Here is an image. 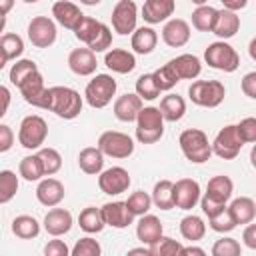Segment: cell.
<instances>
[{
  "label": "cell",
  "mask_w": 256,
  "mask_h": 256,
  "mask_svg": "<svg viewBox=\"0 0 256 256\" xmlns=\"http://www.w3.org/2000/svg\"><path fill=\"white\" fill-rule=\"evenodd\" d=\"M74 36L80 42H84L86 48H90L94 54L108 50L110 44H112V32H110V28L106 24H102L100 20L90 18V16H86L80 22V26L74 30Z\"/></svg>",
  "instance_id": "obj_1"
},
{
  "label": "cell",
  "mask_w": 256,
  "mask_h": 256,
  "mask_svg": "<svg viewBox=\"0 0 256 256\" xmlns=\"http://www.w3.org/2000/svg\"><path fill=\"white\" fill-rule=\"evenodd\" d=\"M82 96L70 86H52L50 88V112L58 118L74 120L82 112Z\"/></svg>",
  "instance_id": "obj_2"
},
{
  "label": "cell",
  "mask_w": 256,
  "mask_h": 256,
  "mask_svg": "<svg viewBox=\"0 0 256 256\" xmlns=\"http://www.w3.org/2000/svg\"><path fill=\"white\" fill-rule=\"evenodd\" d=\"M178 144L186 160L192 164H204L212 156V142H208V136L200 128H188L178 136Z\"/></svg>",
  "instance_id": "obj_3"
},
{
  "label": "cell",
  "mask_w": 256,
  "mask_h": 256,
  "mask_svg": "<svg viewBox=\"0 0 256 256\" xmlns=\"http://www.w3.org/2000/svg\"><path fill=\"white\" fill-rule=\"evenodd\" d=\"M164 136V116L156 106H144L136 120V140L140 144H154Z\"/></svg>",
  "instance_id": "obj_4"
},
{
  "label": "cell",
  "mask_w": 256,
  "mask_h": 256,
  "mask_svg": "<svg viewBox=\"0 0 256 256\" xmlns=\"http://www.w3.org/2000/svg\"><path fill=\"white\" fill-rule=\"evenodd\" d=\"M188 96L192 104L202 108H216L222 104L226 96V88L218 80H194L188 88Z\"/></svg>",
  "instance_id": "obj_5"
},
{
  "label": "cell",
  "mask_w": 256,
  "mask_h": 256,
  "mask_svg": "<svg viewBox=\"0 0 256 256\" xmlns=\"http://www.w3.org/2000/svg\"><path fill=\"white\" fill-rule=\"evenodd\" d=\"M48 136V124L42 116L30 114L24 116L18 128V142L26 150H40Z\"/></svg>",
  "instance_id": "obj_6"
},
{
  "label": "cell",
  "mask_w": 256,
  "mask_h": 256,
  "mask_svg": "<svg viewBox=\"0 0 256 256\" xmlns=\"http://www.w3.org/2000/svg\"><path fill=\"white\" fill-rule=\"evenodd\" d=\"M116 80L110 74H96L84 90V100L88 102V106L92 108H104L112 102L114 94H116Z\"/></svg>",
  "instance_id": "obj_7"
},
{
  "label": "cell",
  "mask_w": 256,
  "mask_h": 256,
  "mask_svg": "<svg viewBox=\"0 0 256 256\" xmlns=\"http://www.w3.org/2000/svg\"><path fill=\"white\" fill-rule=\"evenodd\" d=\"M204 62L214 70L234 72L240 66V56L228 42L218 40V42L208 44V48L204 50Z\"/></svg>",
  "instance_id": "obj_8"
},
{
  "label": "cell",
  "mask_w": 256,
  "mask_h": 256,
  "mask_svg": "<svg viewBox=\"0 0 256 256\" xmlns=\"http://www.w3.org/2000/svg\"><path fill=\"white\" fill-rule=\"evenodd\" d=\"M98 148L104 156L110 158H128L134 152V140L118 130H106L98 136Z\"/></svg>",
  "instance_id": "obj_9"
},
{
  "label": "cell",
  "mask_w": 256,
  "mask_h": 256,
  "mask_svg": "<svg viewBox=\"0 0 256 256\" xmlns=\"http://www.w3.org/2000/svg\"><path fill=\"white\" fill-rule=\"evenodd\" d=\"M242 146H244V140L240 138L236 124H228L216 134L212 142V154H216L222 160H234L240 154Z\"/></svg>",
  "instance_id": "obj_10"
},
{
  "label": "cell",
  "mask_w": 256,
  "mask_h": 256,
  "mask_svg": "<svg viewBox=\"0 0 256 256\" xmlns=\"http://www.w3.org/2000/svg\"><path fill=\"white\" fill-rule=\"evenodd\" d=\"M112 28L120 36H128L136 32V20H138V8L132 0H118L112 8Z\"/></svg>",
  "instance_id": "obj_11"
},
{
  "label": "cell",
  "mask_w": 256,
  "mask_h": 256,
  "mask_svg": "<svg viewBox=\"0 0 256 256\" xmlns=\"http://www.w3.org/2000/svg\"><path fill=\"white\" fill-rule=\"evenodd\" d=\"M28 40L36 48H48L56 42V22L50 16H34L28 24Z\"/></svg>",
  "instance_id": "obj_12"
},
{
  "label": "cell",
  "mask_w": 256,
  "mask_h": 256,
  "mask_svg": "<svg viewBox=\"0 0 256 256\" xmlns=\"http://www.w3.org/2000/svg\"><path fill=\"white\" fill-rule=\"evenodd\" d=\"M130 174L122 166H112L98 176V188L108 196H118L130 188Z\"/></svg>",
  "instance_id": "obj_13"
},
{
  "label": "cell",
  "mask_w": 256,
  "mask_h": 256,
  "mask_svg": "<svg viewBox=\"0 0 256 256\" xmlns=\"http://www.w3.org/2000/svg\"><path fill=\"white\" fill-rule=\"evenodd\" d=\"M200 202V184L192 178H180L174 182V208L192 210Z\"/></svg>",
  "instance_id": "obj_14"
},
{
  "label": "cell",
  "mask_w": 256,
  "mask_h": 256,
  "mask_svg": "<svg viewBox=\"0 0 256 256\" xmlns=\"http://www.w3.org/2000/svg\"><path fill=\"white\" fill-rule=\"evenodd\" d=\"M52 16H54V20H56L60 26H64V28H68V30H76V28L80 26V22L86 18V16L82 14V10H80L74 2H68V0H58V2H54V4H52Z\"/></svg>",
  "instance_id": "obj_15"
},
{
  "label": "cell",
  "mask_w": 256,
  "mask_h": 256,
  "mask_svg": "<svg viewBox=\"0 0 256 256\" xmlns=\"http://www.w3.org/2000/svg\"><path fill=\"white\" fill-rule=\"evenodd\" d=\"M162 40L170 48H180L190 40V24L182 18H170L162 28Z\"/></svg>",
  "instance_id": "obj_16"
},
{
  "label": "cell",
  "mask_w": 256,
  "mask_h": 256,
  "mask_svg": "<svg viewBox=\"0 0 256 256\" xmlns=\"http://www.w3.org/2000/svg\"><path fill=\"white\" fill-rule=\"evenodd\" d=\"M66 196V190H64V184L56 178H44L38 182V188H36V198L42 206H48V208H54L58 206Z\"/></svg>",
  "instance_id": "obj_17"
},
{
  "label": "cell",
  "mask_w": 256,
  "mask_h": 256,
  "mask_svg": "<svg viewBox=\"0 0 256 256\" xmlns=\"http://www.w3.org/2000/svg\"><path fill=\"white\" fill-rule=\"evenodd\" d=\"M102 216H104L106 226H112L118 230L128 228L134 220V214L130 212L126 202H106L102 206Z\"/></svg>",
  "instance_id": "obj_18"
},
{
  "label": "cell",
  "mask_w": 256,
  "mask_h": 256,
  "mask_svg": "<svg viewBox=\"0 0 256 256\" xmlns=\"http://www.w3.org/2000/svg\"><path fill=\"white\" fill-rule=\"evenodd\" d=\"M142 98L138 94H122L114 100V116L120 122H136L142 112Z\"/></svg>",
  "instance_id": "obj_19"
},
{
  "label": "cell",
  "mask_w": 256,
  "mask_h": 256,
  "mask_svg": "<svg viewBox=\"0 0 256 256\" xmlns=\"http://www.w3.org/2000/svg\"><path fill=\"white\" fill-rule=\"evenodd\" d=\"M136 236L138 240L144 244V246H152L156 244L162 236H164V228H162V222L158 216L154 214H146V216H140L138 224H136Z\"/></svg>",
  "instance_id": "obj_20"
},
{
  "label": "cell",
  "mask_w": 256,
  "mask_h": 256,
  "mask_svg": "<svg viewBox=\"0 0 256 256\" xmlns=\"http://www.w3.org/2000/svg\"><path fill=\"white\" fill-rule=\"evenodd\" d=\"M96 54L90 48H74L68 54V68L78 76H90L96 72Z\"/></svg>",
  "instance_id": "obj_21"
},
{
  "label": "cell",
  "mask_w": 256,
  "mask_h": 256,
  "mask_svg": "<svg viewBox=\"0 0 256 256\" xmlns=\"http://www.w3.org/2000/svg\"><path fill=\"white\" fill-rule=\"evenodd\" d=\"M72 228V214L66 210V208H52L46 212L44 216V230L58 238V236H64L66 232H70Z\"/></svg>",
  "instance_id": "obj_22"
},
{
  "label": "cell",
  "mask_w": 256,
  "mask_h": 256,
  "mask_svg": "<svg viewBox=\"0 0 256 256\" xmlns=\"http://www.w3.org/2000/svg\"><path fill=\"white\" fill-rule=\"evenodd\" d=\"M174 0H146L142 6V18L148 24H160L174 14Z\"/></svg>",
  "instance_id": "obj_23"
},
{
  "label": "cell",
  "mask_w": 256,
  "mask_h": 256,
  "mask_svg": "<svg viewBox=\"0 0 256 256\" xmlns=\"http://www.w3.org/2000/svg\"><path fill=\"white\" fill-rule=\"evenodd\" d=\"M104 64L108 66V70H112L116 74H128L136 68V58L132 52H128L124 48H112L106 52Z\"/></svg>",
  "instance_id": "obj_24"
},
{
  "label": "cell",
  "mask_w": 256,
  "mask_h": 256,
  "mask_svg": "<svg viewBox=\"0 0 256 256\" xmlns=\"http://www.w3.org/2000/svg\"><path fill=\"white\" fill-rule=\"evenodd\" d=\"M170 64L176 70V74H178L180 80H194L202 72V62L194 54H180V56L172 58Z\"/></svg>",
  "instance_id": "obj_25"
},
{
  "label": "cell",
  "mask_w": 256,
  "mask_h": 256,
  "mask_svg": "<svg viewBox=\"0 0 256 256\" xmlns=\"http://www.w3.org/2000/svg\"><path fill=\"white\" fill-rule=\"evenodd\" d=\"M78 166L84 174H90V176L98 174L100 176L104 172L102 170L104 168V154L100 152L98 146H86L78 154Z\"/></svg>",
  "instance_id": "obj_26"
},
{
  "label": "cell",
  "mask_w": 256,
  "mask_h": 256,
  "mask_svg": "<svg viewBox=\"0 0 256 256\" xmlns=\"http://www.w3.org/2000/svg\"><path fill=\"white\" fill-rule=\"evenodd\" d=\"M232 192H234V182L230 180V176H224V174H218V176H212L208 180V186H206V196H210L212 200L216 202H222L226 204L230 198H232Z\"/></svg>",
  "instance_id": "obj_27"
},
{
  "label": "cell",
  "mask_w": 256,
  "mask_h": 256,
  "mask_svg": "<svg viewBox=\"0 0 256 256\" xmlns=\"http://www.w3.org/2000/svg\"><path fill=\"white\" fill-rule=\"evenodd\" d=\"M228 212L232 214L236 226L238 224H252V220L256 218V202L248 196L234 198L228 206Z\"/></svg>",
  "instance_id": "obj_28"
},
{
  "label": "cell",
  "mask_w": 256,
  "mask_h": 256,
  "mask_svg": "<svg viewBox=\"0 0 256 256\" xmlns=\"http://www.w3.org/2000/svg\"><path fill=\"white\" fill-rule=\"evenodd\" d=\"M22 52H24V40L18 34H14V32L2 34V38H0V54H2L0 68H4L10 60H16L18 62V58H20Z\"/></svg>",
  "instance_id": "obj_29"
},
{
  "label": "cell",
  "mask_w": 256,
  "mask_h": 256,
  "mask_svg": "<svg viewBox=\"0 0 256 256\" xmlns=\"http://www.w3.org/2000/svg\"><path fill=\"white\" fill-rule=\"evenodd\" d=\"M240 30V16L236 12H230V10H218V18H216V24H214V34L222 40H228L232 38L236 32Z\"/></svg>",
  "instance_id": "obj_30"
},
{
  "label": "cell",
  "mask_w": 256,
  "mask_h": 256,
  "mask_svg": "<svg viewBox=\"0 0 256 256\" xmlns=\"http://www.w3.org/2000/svg\"><path fill=\"white\" fill-rule=\"evenodd\" d=\"M158 44V34L150 26H140L130 38V46L136 54H150Z\"/></svg>",
  "instance_id": "obj_31"
},
{
  "label": "cell",
  "mask_w": 256,
  "mask_h": 256,
  "mask_svg": "<svg viewBox=\"0 0 256 256\" xmlns=\"http://www.w3.org/2000/svg\"><path fill=\"white\" fill-rule=\"evenodd\" d=\"M78 226L86 232V234H98L104 230L106 222H104V216H102V208H96V206H86L80 216H78Z\"/></svg>",
  "instance_id": "obj_32"
},
{
  "label": "cell",
  "mask_w": 256,
  "mask_h": 256,
  "mask_svg": "<svg viewBox=\"0 0 256 256\" xmlns=\"http://www.w3.org/2000/svg\"><path fill=\"white\" fill-rule=\"evenodd\" d=\"M160 112H162L164 120L178 122L186 114V102H184V98L180 94H166L160 100Z\"/></svg>",
  "instance_id": "obj_33"
},
{
  "label": "cell",
  "mask_w": 256,
  "mask_h": 256,
  "mask_svg": "<svg viewBox=\"0 0 256 256\" xmlns=\"http://www.w3.org/2000/svg\"><path fill=\"white\" fill-rule=\"evenodd\" d=\"M18 174L26 182H38V180H42V176H46V172H44V164H42L40 156L38 154L24 156L20 160V164H18Z\"/></svg>",
  "instance_id": "obj_34"
},
{
  "label": "cell",
  "mask_w": 256,
  "mask_h": 256,
  "mask_svg": "<svg viewBox=\"0 0 256 256\" xmlns=\"http://www.w3.org/2000/svg\"><path fill=\"white\" fill-rule=\"evenodd\" d=\"M152 204L160 210H172L174 208V182L172 180H160L154 184Z\"/></svg>",
  "instance_id": "obj_35"
},
{
  "label": "cell",
  "mask_w": 256,
  "mask_h": 256,
  "mask_svg": "<svg viewBox=\"0 0 256 256\" xmlns=\"http://www.w3.org/2000/svg\"><path fill=\"white\" fill-rule=\"evenodd\" d=\"M12 232H14V236H18L22 240H32L40 234V222L34 216L20 214L12 220Z\"/></svg>",
  "instance_id": "obj_36"
},
{
  "label": "cell",
  "mask_w": 256,
  "mask_h": 256,
  "mask_svg": "<svg viewBox=\"0 0 256 256\" xmlns=\"http://www.w3.org/2000/svg\"><path fill=\"white\" fill-rule=\"evenodd\" d=\"M180 234L184 240H190V242H198L204 238L206 234V224L200 216L196 214H188L180 220Z\"/></svg>",
  "instance_id": "obj_37"
},
{
  "label": "cell",
  "mask_w": 256,
  "mask_h": 256,
  "mask_svg": "<svg viewBox=\"0 0 256 256\" xmlns=\"http://www.w3.org/2000/svg\"><path fill=\"white\" fill-rule=\"evenodd\" d=\"M216 18H218V10L214 6H210V4L196 6V10L192 12V26L200 32H212Z\"/></svg>",
  "instance_id": "obj_38"
},
{
  "label": "cell",
  "mask_w": 256,
  "mask_h": 256,
  "mask_svg": "<svg viewBox=\"0 0 256 256\" xmlns=\"http://www.w3.org/2000/svg\"><path fill=\"white\" fill-rule=\"evenodd\" d=\"M36 72H40L38 70V66H36V62L34 60H26V58H22V60H18L16 64H12V68H10V82L16 86V88H20L32 74H36Z\"/></svg>",
  "instance_id": "obj_39"
},
{
  "label": "cell",
  "mask_w": 256,
  "mask_h": 256,
  "mask_svg": "<svg viewBox=\"0 0 256 256\" xmlns=\"http://www.w3.org/2000/svg\"><path fill=\"white\" fill-rule=\"evenodd\" d=\"M18 192V176L12 170L0 172V204H8Z\"/></svg>",
  "instance_id": "obj_40"
},
{
  "label": "cell",
  "mask_w": 256,
  "mask_h": 256,
  "mask_svg": "<svg viewBox=\"0 0 256 256\" xmlns=\"http://www.w3.org/2000/svg\"><path fill=\"white\" fill-rule=\"evenodd\" d=\"M152 74H154V80H156V84H158L160 92L172 90V88L180 82V78H178V74H176V70L172 68V64H170V62H168V64H164V66H160V68H158V70H154Z\"/></svg>",
  "instance_id": "obj_41"
},
{
  "label": "cell",
  "mask_w": 256,
  "mask_h": 256,
  "mask_svg": "<svg viewBox=\"0 0 256 256\" xmlns=\"http://www.w3.org/2000/svg\"><path fill=\"white\" fill-rule=\"evenodd\" d=\"M126 204H128V208H130V212L134 216H146L150 206H152V196L148 192H144V190H136V192H132L128 196Z\"/></svg>",
  "instance_id": "obj_42"
},
{
  "label": "cell",
  "mask_w": 256,
  "mask_h": 256,
  "mask_svg": "<svg viewBox=\"0 0 256 256\" xmlns=\"http://www.w3.org/2000/svg\"><path fill=\"white\" fill-rule=\"evenodd\" d=\"M136 94L142 100H156L160 96V88L154 80V74H142L136 80Z\"/></svg>",
  "instance_id": "obj_43"
},
{
  "label": "cell",
  "mask_w": 256,
  "mask_h": 256,
  "mask_svg": "<svg viewBox=\"0 0 256 256\" xmlns=\"http://www.w3.org/2000/svg\"><path fill=\"white\" fill-rule=\"evenodd\" d=\"M182 244L170 236H162L156 244L150 246V252L152 256H180L182 254Z\"/></svg>",
  "instance_id": "obj_44"
},
{
  "label": "cell",
  "mask_w": 256,
  "mask_h": 256,
  "mask_svg": "<svg viewBox=\"0 0 256 256\" xmlns=\"http://www.w3.org/2000/svg\"><path fill=\"white\" fill-rule=\"evenodd\" d=\"M18 90H20V94L24 96V100H26V102L30 104V102H32V100H34L36 96H40V94H42V92L46 90L42 74H40V72L32 74V76H30V78H28V80H26V82H24V84H22V86L18 88Z\"/></svg>",
  "instance_id": "obj_45"
},
{
  "label": "cell",
  "mask_w": 256,
  "mask_h": 256,
  "mask_svg": "<svg viewBox=\"0 0 256 256\" xmlns=\"http://www.w3.org/2000/svg\"><path fill=\"white\" fill-rule=\"evenodd\" d=\"M212 256H242L240 242L230 236H222L212 244Z\"/></svg>",
  "instance_id": "obj_46"
},
{
  "label": "cell",
  "mask_w": 256,
  "mask_h": 256,
  "mask_svg": "<svg viewBox=\"0 0 256 256\" xmlns=\"http://www.w3.org/2000/svg\"><path fill=\"white\" fill-rule=\"evenodd\" d=\"M38 156H40V160L44 164L46 176H52L62 168V156H60V152L56 148H40Z\"/></svg>",
  "instance_id": "obj_47"
},
{
  "label": "cell",
  "mask_w": 256,
  "mask_h": 256,
  "mask_svg": "<svg viewBox=\"0 0 256 256\" xmlns=\"http://www.w3.org/2000/svg\"><path fill=\"white\" fill-rule=\"evenodd\" d=\"M70 256H102V246L96 238L84 236L74 244Z\"/></svg>",
  "instance_id": "obj_48"
},
{
  "label": "cell",
  "mask_w": 256,
  "mask_h": 256,
  "mask_svg": "<svg viewBox=\"0 0 256 256\" xmlns=\"http://www.w3.org/2000/svg\"><path fill=\"white\" fill-rule=\"evenodd\" d=\"M208 222H210V228H212L214 232H220V234H226V232H230V230H234V228H236V222H234L232 214L228 212V208H226V210H222L220 214H216V216L208 218Z\"/></svg>",
  "instance_id": "obj_49"
},
{
  "label": "cell",
  "mask_w": 256,
  "mask_h": 256,
  "mask_svg": "<svg viewBox=\"0 0 256 256\" xmlns=\"http://www.w3.org/2000/svg\"><path fill=\"white\" fill-rule=\"evenodd\" d=\"M236 128H238V134L244 140V144H256V118L254 116L242 118L236 124Z\"/></svg>",
  "instance_id": "obj_50"
},
{
  "label": "cell",
  "mask_w": 256,
  "mask_h": 256,
  "mask_svg": "<svg viewBox=\"0 0 256 256\" xmlns=\"http://www.w3.org/2000/svg\"><path fill=\"white\" fill-rule=\"evenodd\" d=\"M70 252L72 250L66 246V242L58 240V238L48 240L46 246H44V256H70Z\"/></svg>",
  "instance_id": "obj_51"
},
{
  "label": "cell",
  "mask_w": 256,
  "mask_h": 256,
  "mask_svg": "<svg viewBox=\"0 0 256 256\" xmlns=\"http://www.w3.org/2000/svg\"><path fill=\"white\" fill-rule=\"evenodd\" d=\"M200 206H202V212L208 216V218H212V216H216V214H220L222 210H226L228 206L226 204H222V202H216V200H212L210 196H202L200 198Z\"/></svg>",
  "instance_id": "obj_52"
},
{
  "label": "cell",
  "mask_w": 256,
  "mask_h": 256,
  "mask_svg": "<svg viewBox=\"0 0 256 256\" xmlns=\"http://www.w3.org/2000/svg\"><path fill=\"white\" fill-rule=\"evenodd\" d=\"M240 88H242V92H244L248 98L256 100V72L244 74V78H242V82H240Z\"/></svg>",
  "instance_id": "obj_53"
},
{
  "label": "cell",
  "mask_w": 256,
  "mask_h": 256,
  "mask_svg": "<svg viewBox=\"0 0 256 256\" xmlns=\"http://www.w3.org/2000/svg\"><path fill=\"white\" fill-rule=\"evenodd\" d=\"M14 144V132L8 124H0V152H8Z\"/></svg>",
  "instance_id": "obj_54"
},
{
  "label": "cell",
  "mask_w": 256,
  "mask_h": 256,
  "mask_svg": "<svg viewBox=\"0 0 256 256\" xmlns=\"http://www.w3.org/2000/svg\"><path fill=\"white\" fill-rule=\"evenodd\" d=\"M242 242L250 250H256V224H248L242 232Z\"/></svg>",
  "instance_id": "obj_55"
},
{
  "label": "cell",
  "mask_w": 256,
  "mask_h": 256,
  "mask_svg": "<svg viewBox=\"0 0 256 256\" xmlns=\"http://www.w3.org/2000/svg\"><path fill=\"white\" fill-rule=\"evenodd\" d=\"M246 0H222V6L224 10H230V12H236V10H242L246 8Z\"/></svg>",
  "instance_id": "obj_56"
},
{
  "label": "cell",
  "mask_w": 256,
  "mask_h": 256,
  "mask_svg": "<svg viewBox=\"0 0 256 256\" xmlns=\"http://www.w3.org/2000/svg\"><path fill=\"white\" fill-rule=\"evenodd\" d=\"M180 256H206V250L200 248V246L190 244V246H184V248H182V254H180Z\"/></svg>",
  "instance_id": "obj_57"
},
{
  "label": "cell",
  "mask_w": 256,
  "mask_h": 256,
  "mask_svg": "<svg viewBox=\"0 0 256 256\" xmlns=\"http://www.w3.org/2000/svg\"><path fill=\"white\" fill-rule=\"evenodd\" d=\"M0 94H2V110H0V116H4L6 110H8V104H10V90L6 86H2L0 88Z\"/></svg>",
  "instance_id": "obj_58"
},
{
  "label": "cell",
  "mask_w": 256,
  "mask_h": 256,
  "mask_svg": "<svg viewBox=\"0 0 256 256\" xmlns=\"http://www.w3.org/2000/svg\"><path fill=\"white\" fill-rule=\"evenodd\" d=\"M126 256H152L150 248H144V246H138V248H132L126 252Z\"/></svg>",
  "instance_id": "obj_59"
},
{
  "label": "cell",
  "mask_w": 256,
  "mask_h": 256,
  "mask_svg": "<svg viewBox=\"0 0 256 256\" xmlns=\"http://www.w3.org/2000/svg\"><path fill=\"white\" fill-rule=\"evenodd\" d=\"M248 54H250L252 60H256V38L250 40V44H248Z\"/></svg>",
  "instance_id": "obj_60"
},
{
  "label": "cell",
  "mask_w": 256,
  "mask_h": 256,
  "mask_svg": "<svg viewBox=\"0 0 256 256\" xmlns=\"http://www.w3.org/2000/svg\"><path fill=\"white\" fill-rule=\"evenodd\" d=\"M10 8H12V0H2V2H0V10H2V14H6Z\"/></svg>",
  "instance_id": "obj_61"
},
{
  "label": "cell",
  "mask_w": 256,
  "mask_h": 256,
  "mask_svg": "<svg viewBox=\"0 0 256 256\" xmlns=\"http://www.w3.org/2000/svg\"><path fill=\"white\" fill-rule=\"evenodd\" d=\"M250 162H252V166L256 168V144H254L252 150H250Z\"/></svg>",
  "instance_id": "obj_62"
}]
</instances>
